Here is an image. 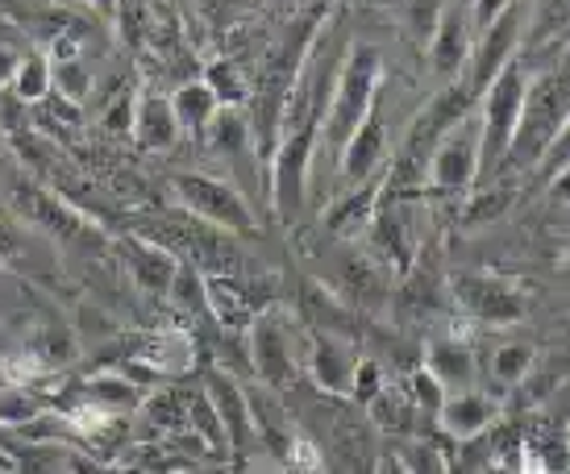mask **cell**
I'll return each mask as SVG.
<instances>
[{"mask_svg": "<svg viewBox=\"0 0 570 474\" xmlns=\"http://www.w3.org/2000/svg\"><path fill=\"white\" fill-rule=\"evenodd\" d=\"M380 392H383V366L375 363V358H358V366H354V379H350V399L371 404Z\"/></svg>", "mask_w": 570, "mask_h": 474, "instance_id": "cell-37", "label": "cell"}, {"mask_svg": "<svg viewBox=\"0 0 570 474\" xmlns=\"http://www.w3.org/2000/svg\"><path fill=\"white\" fill-rule=\"evenodd\" d=\"M562 134H567V71L554 67V71L529 76L521 121H517V134H512V146H508V158L500 162V171L504 167L533 171Z\"/></svg>", "mask_w": 570, "mask_h": 474, "instance_id": "cell-2", "label": "cell"}, {"mask_svg": "<svg viewBox=\"0 0 570 474\" xmlns=\"http://www.w3.org/2000/svg\"><path fill=\"white\" fill-rule=\"evenodd\" d=\"M191 337L188 333H155V337H146L142 354H138V363H146L159 379H167V375H184L191 366Z\"/></svg>", "mask_w": 570, "mask_h": 474, "instance_id": "cell-25", "label": "cell"}, {"mask_svg": "<svg viewBox=\"0 0 570 474\" xmlns=\"http://www.w3.org/2000/svg\"><path fill=\"white\" fill-rule=\"evenodd\" d=\"M412 399L404 392H392V387H383L375 399H371V416H375V425L380 428H392V433H409L412 428Z\"/></svg>", "mask_w": 570, "mask_h": 474, "instance_id": "cell-32", "label": "cell"}, {"mask_svg": "<svg viewBox=\"0 0 570 474\" xmlns=\"http://www.w3.org/2000/svg\"><path fill=\"white\" fill-rule=\"evenodd\" d=\"M371 474H409V471H404V462L396 458V450H383V454H375V471Z\"/></svg>", "mask_w": 570, "mask_h": 474, "instance_id": "cell-41", "label": "cell"}, {"mask_svg": "<svg viewBox=\"0 0 570 474\" xmlns=\"http://www.w3.org/2000/svg\"><path fill=\"white\" fill-rule=\"evenodd\" d=\"M83 4H88V9H92L96 17H117V0H83Z\"/></svg>", "mask_w": 570, "mask_h": 474, "instance_id": "cell-42", "label": "cell"}, {"mask_svg": "<svg viewBox=\"0 0 570 474\" xmlns=\"http://www.w3.org/2000/svg\"><path fill=\"white\" fill-rule=\"evenodd\" d=\"M246 474H254V471H246Z\"/></svg>", "mask_w": 570, "mask_h": 474, "instance_id": "cell-45", "label": "cell"}, {"mask_svg": "<svg viewBox=\"0 0 570 474\" xmlns=\"http://www.w3.org/2000/svg\"><path fill=\"white\" fill-rule=\"evenodd\" d=\"M445 4H450V0H409V30H412V38H416L421 47L429 42V33L438 30Z\"/></svg>", "mask_w": 570, "mask_h": 474, "instance_id": "cell-36", "label": "cell"}, {"mask_svg": "<svg viewBox=\"0 0 570 474\" xmlns=\"http://www.w3.org/2000/svg\"><path fill=\"white\" fill-rule=\"evenodd\" d=\"M4 267H9V254H0V270H4Z\"/></svg>", "mask_w": 570, "mask_h": 474, "instance_id": "cell-43", "label": "cell"}, {"mask_svg": "<svg viewBox=\"0 0 570 474\" xmlns=\"http://www.w3.org/2000/svg\"><path fill=\"white\" fill-rule=\"evenodd\" d=\"M337 275H342V304H380L383 300V270L380 263L363 250H350L342 254L337 263Z\"/></svg>", "mask_w": 570, "mask_h": 474, "instance_id": "cell-23", "label": "cell"}, {"mask_svg": "<svg viewBox=\"0 0 570 474\" xmlns=\"http://www.w3.org/2000/svg\"><path fill=\"white\" fill-rule=\"evenodd\" d=\"M17 63H21V50H17V42H0V88H9V83H13Z\"/></svg>", "mask_w": 570, "mask_h": 474, "instance_id": "cell-40", "label": "cell"}, {"mask_svg": "<svg viewBox=\"0 0 570 474\" xmlns=\"http://www.w3.org/2000/svg\"><path fill=\"white\" fill-rule=\"evenodd\" d=\"M50 92H59L63 100L80 105L92 92V71L80 63V59H55L50 63Z\"/></svg>", "mask_w": 570, "mask_h": 474, "instance_id": "cell-31", "label": "cell"}, {"mask_svg": "<svg viewBox=\"0 0 570 474\" xmlns=\"http://www.w3.org/2000/svg\"><path fill=\"white\" fill-rule=\"evenodd\" d=\"M142 408V425L150 428V433H159V437H171V433H179V428L188 425V399L179 392H155L150 399H142L138 404Z\"/></svg>", "mask_w": 570, "mask_h": 474, "instance_id": "cell-28", "label": "cell"}, {"mask_svg": "<svg viewBox=\"0 0 570 474\" xmlns=\"http://www.w3.org/2000/svg\"><path fill=\"white\" fill-rule=\"evenodd\" d=\"M479 175V117L475 112H466L462 121L442 134V142L433 146V155L425 162V184L433 191H466L475 184Z\"/></svg>", "mask_w": 570, "mask_h": 474, "instance_id": "cell-9", "label": "cell"}, {"mask_svg": "<svg viewBox=\"0 0 570 474\" xmlns=\"http://www.w3.org/2000/svg\"><path fill=\"white\" fill-rule=\"evenodd\" d=\"M129 134L138 138L142 150H171L179 142V121L171 112V100L159 92H146L134 100V126Z\"/></svg>", "mask_w": 570, "mask_h": 474, "instance_id": "cell-20", "label": "cell"}, {"mask_svg": "<svg viewBox=\"0 0 570 474\" xmlns=\"http://www.w3.org/2000/svg\"><path fill=\"white\" fill-rule=\"evenodd\" d=\"M396 458L404 462V471H409V474H450V466H445V454L433 442L396 445Z\"/></svg>", "mask_w": 570, "mask_h": 474, "instance_id": "cell-34", "label": "cell"}, {"mask_svg": "<svg viewBox=\"0 0 570 474\" xmlns=\"http://www.w3.org/2000/svg\"><path fill=\"white\" fill-rule=\"evenodd\" d=\"M466 112H475V96L462 88V79H450L445 88H438V92L429 96L425 105L412 112L392 179H396V184H412V188L425 184V162H429V155H433V146L442 142L445 129L454 126V121H462Z\"/></svg>", "mask_w": 570, "mask_h": 474, "instance_id": "cell-4", "label": "cell"}, {"mask_svg": "<svg viewBox=\"0 0 570 474\" xmlns=\"http://www.w3.org/2000/svg\"><path fill=\"white\" fill-rule=\"evenodd\" d=\"M445 296L459 304L466 316H475L479 325H517L529 313L521 287H512L500 275L488 270H459L445 275Z\"/></svg>", "mask_w": 570, "mask_h": 474, "instance_id": "cell-6", "label": "cell"}, {"mask_svg": "<svg viewBox=\"0 0 570 474\" xmlns=\"http://www.w3.org/2000/svg\"><path fill=\"white\" fill-rule=\"evenodd\" d=\"M387 158V117L383 109H375L363 117V126L350 134L346 150L337 158V171H333V188L350 191V188H363L366 179H375V171L383 167Z\"/></svg>", "mask_w": 570, "mask_h": 474, "instance_id": "cell-12", "label": "cell"}, {"mask_svg": "<svg viewBox=\"0 0 570 474\" xmlns=\"http://www.w3.org/2000/svg\"><path fill=\"white\" fill-rule=\"evenodd\" d=\"M409 399H412V408H416V412H438V408H442L445 392L429 379L425 371H416V375H412V383H409Z\"/></svg>", "mask_w": 570, "mask_h": 474, "instance_id": "cell-38", "label": "cell"}, {"mask_svg": "<svg viewBox=\"0 0 570 474\" xmlns=\"http://www.w3.org/2000/svg\"><path fill=\"white\" fill-rule=\"evenodd\" d=\"M375 205H380V175H375V179H366L363 188L342 191V200H337V205L325 213V225H330V234H337V237L354 234L358 225L371 221Z\"/></svg>", "mask_w": 570, "mask_h": 474, "instance_id": "cell-26", "label": "cell"}, {"mask_svg": "<svg viewBox=\"0 0 570 474\" xmlns=\"http://www.w3.org/2000/svg\"><path fill=\"white\" fill-rule=\"evenodd\" d=\"M425 55H429V67H433V76H442L445 83L462 76V67H466V55H471V26H466V9H462V4H454V0L445 4V13H442V21H438V30L429 33Z\"/></svg>", "mask_w": 570, "mask_h": 474, "instance_id": "cell-15", "label": "cell"}, {"mask_svg": "<svg viewBox=\"0 0 570 474\" xmlns=\"http://www.w3.org/2000/svg\"><path fill=\"white\" fill-rule=\"evenodd\" d=\"M171 191L188 217H196V221L208 225V229H217V234H225V237L258 234V217H254L250 200H246L234 184L217 179V175L179 171L171 179Z\"/></svg>", "mask_w": 570, "mask_h": 474, "instance_id": "cell-5", "label": "cell"}, {"mask_svg": "<svg viewBox=\"0 0 570 474\" xmlns=\"http://www.w3.org/2000/svg\"><path fill=\"white\" fill-rule=\"evenodd\" d=\"M246 404H250V425H254V445H263L267 450V458H275L284 466V458L292 454V445H296V428L287 421L284 404L275 399V392L267 387H246Z\"/></svg>", "mask_w": 570, "mask_h": 474, "instance_id": "cell-18", "label": "cell"}, {"mask_svg": "<svg viewBox=\"0 0 570 474\" xmlns=\"http://www.w3.org/2000/svg\"><path fill=\"white\" fill-rule=\"evenodd\" d=\"M175 300V308L179 313H191V316H200L208 313V304H205V275L196 267H188V263H179V270H175V279H171V292H167Z\"/></svg>", "mask_w": 570, "mask_h": 474, "instance_id": "cell-33", "label": "cell"}, {"mask_svg": "<svg viewBox=\"0 0 570 474\" xmlns=\"http://www.w3.org/2000/svg\"><path fill=\"white\" fill-rule=\"evenodd\" d=\"M9 205L21 221H30L33 229H42L50 234L55 241H63V246H76V241H92L96 229L92 221L83 217L80 208H71L67 200H59L55 191L38 188V184H21V188L9 191Z\"/></svg>", "mask_w": 570, "mask_h": 474, "instance_id": "cell-10", "label": "cell"}, {"mask_svg": "<svg viewBox=\"0 0 570 474\" xmlns=\"http://www.w3.org/2000/svg\"><path fill=\"white\" fill-rule=\"evenodd\" d=\"M63 474H67V471H63Z\"/></svg>", "mask_w": 570, "mask_h": 474, "instance_id": "cell-46", "label": "cell"}, {"mask_svg": "<svg viewBox=\"0 0 570 474\" xmlns=\"http://www.w3.org/2000/svg\"><path fill=\"white\" fill-rule=\"evenodd\" d=\"M475 366L479 358L475 349H471V342H462V337H433L425 346L421 371L450 395V392H466L475 383Z\"/></svg>", "mask_w": 570, "mask_h": 474, "instance_id": "cell-19", "label": "cell"}, {"mask_svg": "<svg viewBox=\"0 0 570 474\" xmlns=\"http://www.w3.org/2000/svg\"><path fill=\"white\" fill-rule=\"evenodd\" d=\"M524 4L529 0H512L504 13L491 21L488 30L479 33V42H471L466 67H462V88L475 96H483L491 79L500 76L512 59H521V33H524Z\"/></svg>", "mask_w": 570, "mask_h": 474, "instance_id": "cell-7", "label": "cell"}, {"mask_svg": "<svg viewBox=\"0 0 570 474\" xmlns=\"http://www.w3.org/2000/svg\"><path fill=\"white\" fill-rule=\"evenodd\" d=\"M508 4H512V0H471V4H466V26H479V33H483L495 17L504 13Z\"/></svg>", "mask_w": 570, "mask_h": 474, "instance_id": "cell-39", "label": "cell"}, {"mask_svg": "<svg viewBox=\"0 0 570 474\" xmlns=\"http://www.w3.org/2000/svg\"><path fill=\"white\" fill-rule=\"evenodd\" d=\"M400 284H404V300L412 308H421V313H433V308H442L450 296H445V275L438 267V254L425 250L412 258V267L400 275Z\"/></svg>", "mask_w": 570, "mask_h": 474, "instance_id": "cell-22", "label": "cell"}, {"mask_svg": "<svg viewBox=\"0 0 570 474\" xmlns=\"http://www.w3.org/2000/svg\"><path fill=\"white\" fill-rule=\"evenodd\" d=\"M366 229H371V241H375V254H371V258L380 263L383 275H396L400 279V275L412 267V258H416V237H412V229H409V208L375 205Z\"/></svg>", "mask_w": 570, "mask_h": 474, "instance_id": "cell-13", "label": "cell"}, {"mask_svg": "<svg viewBox=\"0 0 570 474\" xmlns=\"http://www.w3.org/2000/svg\"><path fill=\"white\" fill-rule=\"evenodd\" d=\"M0 474H17V471H4V466H0Z\"/></svg>", "mask_w": 570, "mask_h": 474, "instance_id": "cell-44", "label": "cell"}, {"mask_svg": "<svg viewBox=\"0 0 570 474\" xmlns=\"http://www.w3.org/2000/svg\"><path fill=\"white\" fill-rule=\"evenodd\" d=\"M138 404H142V392L129 379H121V375H92L80 387V404L76 408H88L96 416H109L112 421V416L138 408Z\"/></svg>", "mask_w": 570, "mask_h": 474, "instance_id": "cell-21", "label": "cell"}, {"mask_svg": "<svg viewBox=\"0 0 570 474\" xmlns=\"http://www.w3.org/2000/svg\"><path fill=\"white\" fill-rule=\"evenodd\" d=\"M42 412H47V399L38 392H30L26 383H4V387H0V428L30 425Z\"/></svg>", "mask_w": 570, "mask_h": 474, "instance_id": "cell-30", "label": "cell"}, {"mask_svg": "<svg viewBox=\"0 0 570 474\" xmlns=\"http://www.w3.org/2000/svg\"><path fill=\"white\" fill-rule=\"evenodd\" d=\"M242 333H246V354H250V371L258 387L279 392L296 379V342H292V329L279 316V308L267 304Z\"/></svg>", "mask_w": 570, "mask_h": 474, "instance_id": "cell-8", "label": "cell"}, {"mask_svg": "<svg viewBox=\"0 0 570 474\" xmlns=\"http://www.w3.org/2000/svg\"><path fill=\"white\" fill-rule=\"evenodd\" d=\"M438 416V428H442L450 442H475L479 433H488L495 425V399L488 392H475V387H466V392H450L442 399V408L433 412Z\"/></svg>", "mask_w": 570, "mask_h": 474, "instance_id": "cell-16", "label": "cell"}, {"mask_svg": "<svg viewBox=\"0 0 570 474\" xmlns=\"http://www.w3.org/2000/svg\"><path fill=\"white\" fill-rule=\"evenodd\" d=\"M167 100H171V112H175V121H179V134H184V129H188V134L208 129V121L222 109V100L213 96V88H208L205 79H191L184 88H175Z\"/></svg>", "mask_w": 570, "mask_h": 474, "instance_id": "cell-24", "label": "cell"}, {"mask_svg": "<svg viewBox=\"0 0 570 474\" xmlns=\"http://www.w3.org/2000/svg\"><path fill=\"white\" fill-rule=\"evenodd\" d=\"M205 399L225 433L229 458L246 462L254 454V425H250V404H246V387H242L229 371L213 366L205 375Z\"/></svg>", "mask_w": 570, "mask_h": 474, "instance_id": "cell-11", "label": "cell"}, {"mask_svg": "<svg viewBox=\"0 0 570 474\" xmlns=\"http://www.w3.org/2000/svg\"><path fill=\"white\" fill-rule=\"evenodd\" d=\"M9 92L21 100V105H38V100H47L50 92V59L42 50H30V55H21V63L13 71V83H9Z\"/></svg>", "mask_w": 570, "mask_h": 474, "instance_id": "cell-29", "label": "cell"}, {"mask_svg": "<svg viewBox=\"0 0 570 474\" xmlns=\"http://www.w3.org/2000/svg\"><path fill=\"white\" fill-rule=\"evenodd\" d=\"M524 88H529V71L512 59L479 96V184L495 179L500 162L508 158V146H512V134L521 121Z\"/></svg>", "mask_w": 570, "mask_h": 474, "instance_id": "cell-3", "label": "cell"}, {"mask_svg": "<svg viewBox=\"0 0 570 474\" xmlns=\"http://www.w3.org/2000/svg\"><path fill=\"white\" fill-rule=\"evenodd\" d=\"M508 205H512V191H508V188L479 184V196L466 205V217H462V221H466V225H488V221H495Z\"/></svg>", "mask_w": 570, "mask_h": 474, "instance_id": "cell-35", "label": "cell"}, {"mask_svg": "<svg viewBox=\"0 0 570 474\" xmlns=\"http://www.w3.org/2000/svg\"><path fill=\"white\" fill-rule=\"evenodd\" d=\"M383 88V59L375 47L366 42H354L342 59V71L333 79V92L325 100V112H321L317 126V146H313V167H308V179L313 171L333 175L337 171V158L346 150L350 134L363 126V117L375 109V96Z\"/></svg>", "mask_w": 570, "mask_h": 474, "instance_id": "cell-1", "label": "cell"}, {"mask_svg": "<svg viewBox=\"0 0 570 474\" xmlns=\"http://www.w3.org/2000/svg\"><path fill=\"white\" fill-rule=\"evenodd\" d=\"M533 366H538V349L529 346V342H504V346L491 349L488 375H491V383H495V387L517 392V387L533 375Z\"/></svg>", "mask_w": 570, "mask_h": 474, "instance_id": "cell-27", "label": "cell"}, {"mask_svg": "<svg viewBox=\"0 0 570 474\" xmlns=\"http://www.w3.org/2000/svg\"><path fill=\"white\" fill-rule=\"evenodd\" d=\"M112 250H117L121 267L129 270V279L142 287V292H150V296H167L171 292V279L175 270H179L175 254H167L163 246L146 241V237H117Z\"/></svg>", "mask_w": 570, "mask_h": 474, "instance_id": "cell-14", "label": "cell"}, {"mask_svg": "<svg viewBox=\"0 0 570 474\" xmlns=\"http://www.w3.org/2000/svg\"><path fill=\"white\" fill-rule=\"evenodd\" d=\"M358 354L350 346V337H333V333H313L308 346V379L325 395H350Z\"/></svg>", "mask_w": 570, "mask_h": 474, "instance_id": "cell-17", "label": "cell"}]
</instances>
